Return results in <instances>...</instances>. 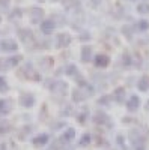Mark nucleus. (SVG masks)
<instances>
[{
    "mask_svg": "<svg viewBox=\"0 0 149 150\" xmlns=\"http://www.w3.org/2000/svg\"><path fill=\"white\" fill-rule=\"evenodd\" d=\"M39 26H41V32L44 35H51L54 32V29H56V24H54V21L51 18L50 20H42L39 23Z\"/></svg>",
    "mask_w": 149,
    "mask_h": 150,
    "instance_id": "8",
    "label": "nucleus"
},
{
    "mask_svg": "<svg viewBox=\"0 0 149 150\" xmlns=\"http://www.w3.org/2000/svg\"><path fill=\"white\" fill-rule=\"evenodd\" d=\"M63 150H74V149H72V147H66V144H65V149H63Z\"/></svg>",
    "mask_w": 149,
    "mask_h": 150,
    "instance_id": "34",
    "label": "nucleus"
},
{
    "mask_svg": "<svg viewBox=\"0 0 149 150\" xmlns=\"http://www.w3.org/2000/svg\"><path fill=\"white\" fill-rule=\"evenodd\" d=\"M93 65L96 68H107L110 65V57L107 54H96L93 57Z\"/></svg>",
    "mask_w": 149,
    "mask_h": 150,
    "instance_id": "9",
    "label": "nucleus"
},
{
    "mask_svg": "<svg viewBox=\"0 0 149 150\" xmlns=\"http://www.w3.org/2000/svg\"><path fill=\"white\" fill-rule=\"evenodd\" d=\"M77 87L81 90V93L86 96V99L88 98H91V96H93V93H95V89H93V86L92 84H89V83H86L84 80H78V84H77Z\"/></svg>",
    "mask_w": 149,
    "mask_h": 150,
    "instance_id": "5",
    "label": "nucleus"
},
{
    "mask_svg": "<svg viewBox=\"0 0 149 150\" xmlns=\"http://www.w3.org/2000/svg\"><path fill=\"white\" fill-rule=\"evenodd\" d=\"M74 138H76V129H74V128H68L63 134H62L60 141H63V143H71Z\"/></svg>",
    "mask_w": 149,
    "mask_h": 150,
    "instance_id": "16",
    "label": "nucleus"
},
{
    "mask_svg": "<svg viewBox=\"0 0 149 150\" xmlns=\"http://www.w3.org/2000/svg\"><path fill=\"white\" fill-rule=\"evenodd\" d=\"M23 17V11L20 9V8H17V9H14V11H12L11 12V14H9V20H18V18H21Z\"/></svg>",
    "mask_w": 149,
    "mask_h": 150,
    "instance_id": "28",
    "label": "nucleus"
},
{
    "mask_svg": "<svg viewBox=\"0 0 149 150\" xmlns=\"http://www.w3.org/2000/svg\"><path fill=\"white\" fill-rule=\"evenodd\" d=\"M125 96H127V92H125V87H118L113 92V99L118 102V104H123L125 102Z\"/></svg>",
    "mask_w": 149,
    "mask_h": 150,
    "instance_id": "15",
    "label": "nucleus"
},
{
    "mask_svg": "<svg viewBox=\"0 0 149 150\" xmlns=\"http://www.w3.org/2000/svg\"><path fill=\"white\" fill-rule=\"evenodd\" d=\"M88 119H89V110H88V108H83V111L77 114V120L83 125V123H84L86 120H88Z\"/></svg>",
    "mask_w": 149,
    "mask_h": 150,
    "instance_id": "24",
    "label": "nucleus"
},
{
    "mask_svg": "<svg viewBox=\"0 0 149 150\" xmlns=\"http://www.w3.org/2000/svg\"><path fill=\"white\" fill-rule=\"evenodd\" d=\"M80 59L83 63H88V62H91L93 59V51H92V48L88 47V45H84L81 48V54H80Z\"/></svg>",
    "mask_w": 149,
    "mask_h": 150,
    "instance_id": "13",
    "label": "nucleus"
},
{
    "mask_svg": "<svg viewBox=\"0 0 149 150\" xmlns=\"http://www.w3.org/2000/svg\"><path fill=\"white\" fill-rule=\"evenodd\" d=\"M91 141H92V137H91V134H84L81 138H80V143H78V146H81V147H88L89 144H91Z\"/></svg>",
    "mask_w": 149,
    "mask_h": 150,
    "instance_id": "25",
    "label": "nucleus"
},
{
    "mask_svg": "<svg viewBox=\"0 0 149 150\" xmlns=\"http://www.w3.org/2000/svg\"><path fill=\"white\" fill-rule=\"evenodd\" d=\"M48 140H50V137L47 134H39V135H36L35 138L32 140V144L35 147H44L48 143Z\"/></svg>",
    "mask_w": 149,
    "mask_h": 150,
    "instance_id": "14",
    "label": "nucleus"
},
{
    "mask_svg": "<svg viewBox=\"0 0 149 150\" xmlns=\"http://www.w3.org/2000/svg\"><path fill=\"white\" fill-rule=\"evenodd\" d=\"M29 17H30V21H32L33 24H39V23L44 20V9H42V8H38V6L30 8Z\"/></svg>",
    "mask_w": 149,
    "mask_h": 150,
    "instance_id": "4",
    "label": "nucleus"
},
{
    "mask_svg": "<svg viewBox=\"0 0 149 150\" xmlns=\"http://www.w3.org/2000/svg\"><path fill=\"white\" fill-rule=\"evenodd\" d=\"M14 108V102L11 99H0V116H8Z\"/></svg>",
    "mask_w": 149,
    "mask_h": 150,
    "instance_id": "10",
    "label": "nucleus"
},
{
    "mask_svg": "<svg viewBox=\"0 0 149 150\" xmlns=\"http://www.w3.org/2000/svg\"><path fill=\"white\" fill-rule=\"evenodd\" d=\"M139 108H140V98L135 96V95L130 96L128 101H127V110L130 112H134V111H137Z\"/></svg>",
    "mask_w": 149,
    "mask_h": 150,
    "instance_id": "12",
    "label": "nucleus"
},
{
    "mask_svg": "<svg viewBox=\"0 0 149 150\" xmlns=\"http://www.w3.org/2000/svg\"><path fill=\"white\" fill-rule=\"evenodd\" d=\"M35 102H36V99L32 93H23L20 96V105L23 108H32L35 105Z\"/></svg>",
    "mask_w": 149,
    "mask_h": 150,
    "instance_id": "7",
    "label": "nucleus"
},
{
    "mask_svg": "<svg viewBox=\"0 0 149 150\" xmlns=\"http://www.w3.org/2000/svg\"><path fill=\"white\" fill-rule=\"evenodd\" d=\"M89 3H91V6H92L93 9H96V8H99V6H101L103 0H89Z\"/></svg>",
    "mask_w": 149,
    "mask_h": 150,
    "instance_id": "31",
    "label": "nucleus"
},
{
    "mask_svg": "<svg viewBox=\"0 0 149 150\" xmlns=\"http://www.w3.org/2000/svg\"><path fill=\"white\" fill-rule=\"evenodd\" d=\"M39 2H44V0H39Z\"/></svg>",
    "mask_w": 149,
    "mask_h": 150,
    "instance_id": "38",
    "label": "nucleus"
},
{
    "mask_svg": "<svg viewBox=\"0 0 149 150\" xmlns=\"http://www.w3.org/2000/svg\"><path fill=\"white\" fill-rule=\"evenodd\" d=\"M72 101H74V102H77V104H80V102L86 101V96L81 93V90L78 89V87L72 90Z\"/></svg>",
    "mask_w": 149,
    "mask_h": 150,
    "instance_id": "19",
    "label": "nucleus"
},
{
    "mask_svg": "<svg viewBox=\"0 0 149 150\" xmlns=\"http://www.w3.org/2000/svg\"><path fill=\"white\" fill-rule=\"evenodd\" d=\"M18 36H20V41L23 44H26V45L35 42V36H33V32L30 29H20L18 30Z\"/></svg>",
    "mask_w": 149,
    "mask_h": 150,
    "instance_id": "6",
    "label": "nucleus"
},
{
    "mask_svg": "<svg viewBox=\"0 0 149 150\" xmlns=\"http://www.w3.org/2000/svg\"><path fill=\"white\" fill-rule=\"evenodd\" d=\"M146 110H148V111H149V102H148V104H146Z\"/></svg>",
    "mask_w": 149,
    "mask_h": 150,
    "instance_id": "35",
    "label": "nucleus"
},
{
    "mask_svg": "<svg viewBox=\"0 0 149 150\" xmlns=\"http://www.w3.org/2000/svg\"><path fill=\"white\" fill-rule=\"evenodd\" d=\"M65 74L69 75V77H77V75H78V69H77L76 65H68L65 68Z\"/></svg>",
    "mask_w": 149,
    "mask_h": 150,
    "instance_id": "23",
    "label": "nucleus"
},
{
    "mask_svg": "<svg viewBox=\"0 0 149 150\" xmlns=\"http://www.w3.org/2000/svg\"><path fill=\"white\" fill-rule=\"evenodd\" d=\"M137 89L140 92H148L149 90V77H148V75L140 77V80L137 81Z\"/></svg>",
    "mask_w": 149,
    "mask_h": 150,
    "instance_id": "18",
    "label": "nucleus"
},
{
    "mask_svg": "<svg viewBox=\"0 0 149 150\" xmlns=\"http://www.w3.org/2000/svg\"><path fill=\"white\" fill-rule=\"evenodd\" d=\"M0 150H6V146H5V143H2V144H0Z\"/></svg>",
    "mask_w": 149,
    "mask_h": 150,
    "instance_id": "33",
    "label": "nucleus"
},
{
    "mask_svg": "<svg viewBox=\"0 0 149 150\" xmlns=\"http://www.w3.org/2000/svg\"><path fill=\"white\" fill-rule=\"evenodd\" d=\"M18 50V44L14 39H2L0 41V51L3 53H14Z\"/></svg>",
    "mask_w": 149,
    "mask_h": 150,
    "instance_id": "2",
    "label": "nucleus"
},
{
    "mask_svg": "<svg viewBox=\"0 0 149 150\" xmlns=\"http://www.w3.org/2000/svg\"><path fill=\"white\" fill-rule=\"evenodd\" d=\"M11 131V123L5 119H0V134H8Z\"/></svg>",
    "mask_w": 149,
    "mask_h": 150,
    "instance_id": "21",
    "label": "nucleus"
},
{
    "mask_svg": "<svg viewBox=\"0 0 149 150\" xmlns=\"http://www.w3.org/2000/svg\"><path fill=\"white\" fill-rule=\"evenodd\" d=\"M130 141H131V144L134 146V150H145L146 149V138L142 135V132H139V131H131L130 132Z\"/></svg>",
    "mask_w": 149,
    "mask_h": 150,
    "instance_id": "1",
    "label": "nucleus"
},
{
    "mask_svg": "<svg viewBox=\"0 0 149 150\" xmlns=\"http://www.w3.org/2000/svg\"><path fill=\"white\" fill-rule=\"evenodd\" d=\"M93 122L96 125H107L108 123V116L106 114L104 111H98L96 114L93 116Z\"/></svg>",
    "mask_w": 149,
    "mask_h": 150,
    "instance_id": "17",
    "label": "nucleus"
},
{
    "mask_svg": "<svg viewBox=\"0 0 149 150\" xmlns=\"http://www.w3.org/2000/svg\"><path fill=\"white\" fill-rule=\"evenodd\" d=\"M110 99H111V96L104 95V96H101V98L98 99V104H99V105H104V107H107V105L110 104Z\"/></svg>",
    "mask_w": 149,
    "mask_h": 150,
    "instance_id": "29",
    "label": "nucleus"
},
{
    "mask_svg": "<svg viewBox=\"0 0 149 150\" xmlns=\"http://www.w3.org/2000/svg\"><path fill=\"white\" fill-rule=\"evenodd\" d=\"M9 90V84L5 77H0V93H6Z\"/></svg>",
    "mask_w": 149,
    "mask_h": 150,
    "instance_id": "27",
    "label": "nucleus"
},
{
    "mask_svg": "<svg viewBox=\"0 0 149 150\" xmlns=\"http://www.w3.org/2000/svg\"><path fill=\"white\" fill-rule=\"evenodd\" d=\"M135 29H137L139 32H146V30H149V21H146V20H139L137 23H135Z\"/></svg>",
    "mask_w": 149,
    "mask_h": 150,
    "instance_id": "20",
    "label": "nucleus"
},
{
    "mask_svg": "<svg viewBox=\"0 0 149 150\" xmlns=\"http://www.w3.org/2000/svg\"><path fill=\"white\" fill-rule=\"evenodd\" d=\"M50 89H51V92H53L54 95L63 96V95L66 93V90H68V86H66V83H63V81H57V83H53V86L50 87Z\"/></svg>",
    "mask_w": 149,
    "mask_h": 150,
    "instance_id": "11",
    "label": "nucleus"
},
{
    "mask_svg": "<svg viewBox=\"0 0 149 150\" xmlns=\"http://www.w3.org/2000/svg\"><path fill=\"white\" fill-rule=\"evenodd\" d=\"M131 2H137V0H131Z\"/></svg>",
    "mask_w": 149,
    "mask_h": 150,
    "instance_id": "36",
    "label": "nucleus"
},
{
    "mask_svg": "<svg viewBox=\"0 0 149 150\" xmlns=\"http://www.w3.org/2000/svg\"><path fill=\"white\" fill-rule=\"evenodd\" d=\"M122 63H123V66H127V68L133 66V57H131V54L128 51H125L122 54Z\"/></svg>",
    "mask_w": 149,
    "mask_h": 150,
    "instance_id": "22",
    "label": "nucleus"
},
{
    "mask_svg": "<svg viewBox=\"0 0 149 150\" xmlns=\"http://www.w3.org/2000/svg\"><path fill=\"white\" fill-rule=\"evenodd\" d=\"M89 39H91V33L83 32V33H81V36H80V41H89Z\"/></svg>",
    "mask_w": 149,
    "mask_h": 150,
    "instance_id": "32",
    "label": "nucleus"
},
{
    "mask_svg": "<svg viewBox=\"0 0 149 150\" xmlns=\"http://www.w3.org/2000/svg\"><path fill=\"white\" fill-rule=\"evenodd\" d=\"M137 12H139V14H149V3L148 2L139 3L137 5Z\"/></svg>",
    "mask_w": 149,
    "mask_h": 150,
    "instance_id": "26",
    "label": "nucleus"
},
{
    "mask_svg": "<svg viewBox=\"0 0 149 150\" xmlns=\"http://www.w3.org/2000/svg\"><path fill=\"white\" fill-rule=\"evenodd\" d=\"M71 42H72V38L69 33H59L56 36L54 45H56V48H66V47H69Z\"/></svg>",
    "mask_w": 149,
    "mask_h": 150,
    "instance_id": "3",
    "label": "nucleus"
},
{
    "mask_svg": "<svg viewBox=\"0 0 149 150\" xmlns=\"http://www.w3.org/2000/svg\"><path fill=\"white\" fill-rule=\"evenodd\" d=\"M9 6H11L9 0H0V11H2V12H8Z\"/></svg>",
    "mask_w": 149,
    "mask_h": 150,
    "instance_id": "30",
    "label": "nucleus"
},
{
    "mask_svg": "<svg viewBox=\"0 0 149 150\" xmlns=\"http://www.w3.org/2000/svg\"><path fill=\"white\" fill-rule=\"evenodd\" d=\"M0 23H2V17H0Z\"/></svg>",
    "mask_w": 149,
    "mask_h": 150,
    "instance_id": "37",
    "label": "nucleus"
}]
</instances>
